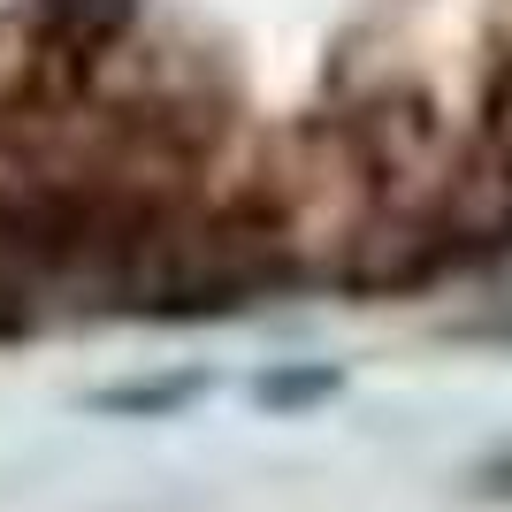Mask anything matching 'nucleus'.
I'll return each instance as SVG.
<instances>
[{
	"mask_svg": "<svg viewBox=\"0 0 512 512\" xmlns=\"http://www.w3.org/2000/svg\"><path fill=\"white\" fill-rule=\"evenodd\" d=\"M46 8H54V16H62L69 31H115L130 0H46Z\"/></svg>",
	"mask_w": 512,
	"mask_h": 512,
	"instance_id": "1",
	"label": "nucleus"
}]
</instances>
